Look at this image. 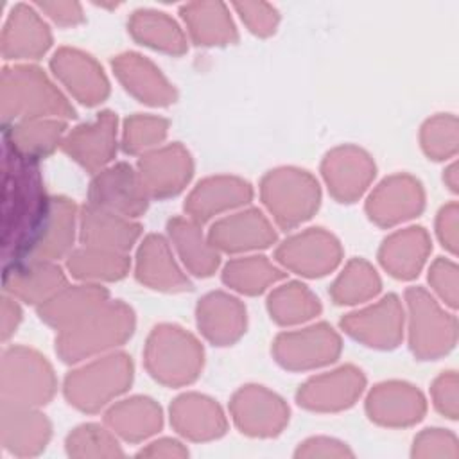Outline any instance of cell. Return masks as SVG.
<instances>
[{
    "instance_id": "cell-8",
    "label": "cell",
    "mask_w": 459,
    "mask_h": 459,
    "mask_svg": "<svg viewBox=\"0 0 459 459\" xmlns=\"http://www.w3.org/2000/svg\"><path fill=\"white\" fill-rule=\"evenodd\" d=\"M90 204L122 217H136L147 208V190L129 165L118 163L91 181Z\"/></svg>"
},
{
    "instance_id": "cell-23",
    "label": "cell",
    "mask_w": 459,
    "mask_h": 459,
    "mask_svg": "<svg viewBox=\"0 0 459 459\" xmlns=\"http://www.w3.org/2000/svg\"><path fill=\"white\" fill-rule=\"evenodd\" d=\"M323 169L333 195L342 201L360 195L375 172L369 158L353 147L337 149L328 154Z\"/></svg>"
},
{
    "instance_id": "cell-45",
    "label": "cell",
    "mask_w": 459,
    "mask_h": 459,
    "mask_svg": "<svg viewBox=\"0 0 459 459\" xmlns=\"http://www.w3.org/2000/svg\"><path fill=\"white\" fill-rule=\"evenodd\" d=\"M298 455H351V452L333 439L317 437L307 441L303 448L298 450Z\"/></svg>"
},
{
    "instance_id": "cell-42",
    "label": "cell",
    "mask_w": 459,
    "mask_h": 459,
    "mask_svg": "<svg viewBox=\"0 0 459 459\" xmlns=\"http://www.w3.org/2000/svg\"><path fill=\"white\" fill-rule=\"evenodd\" d=\"M70 455H122L117 441L99 425H82L70 434L68 441Z\"/></svg>"
},
{
    "instance_id": "cell-44",
    "label": "cell",
    "mask_w": 459,
    "mask_h": 459,
    "mask_svg": "<svg viewBox=\"0 0 459 459\" xmlns=\"http://www.w3.org/2000/svg\"><path fill=\"white\" fill-rule=\"evenodd\" d=\"M237 9L242 13V18L247 22L251 30L258 34H269L274 30L276 25V14L273 9H269L264 4H244L237 5Z\"/></svg>"
},
{
    "instance_id": "cell-10",
    "label": "cell",
    "mask_w": 459,
    "mask_h": 459,
    "mask_svg": "<svg viewBox=\"0 0 459 459\" xmlns=\"http://www.w3.org/2000/svg\"><path fill=\"white\" fill-rule=\"evenodd\" d=\"M339 337L326 325L307 328L299 333L280 335L274 353L285 368L301 369L333 360L339 353Z\"/></svg>"
},
{
    "instance_id": "cell-38",
    "label": "cell",
    "mask_w": 459,
    "mask_h": 459,
    "mask_svg": "<svg viewBox=\"0 0 459 459\" xmlns=\"http://www.w3.org/2000/svg\"><path fill=\"white\" fill-rule=\"evenodd\" d=\"M131 32L140 41L154 48H161L167 52L181 54L185 50V39L176 27L163 13H136L131 22Z\"/></svg>"
},
{
    "instance_id": "cell-15",
    "label": "cell",
    "mask_w": 459,
    "mask_h": 459,
    "mask_svg": "<svg viewBox=\"0 0 459 459\" xmlns=\"http://www.w3.org/2000/svg\"><path fill=\"white\" fill-rule=\"evenodd\" d=\"M339 246L323 231H307L292 237L278 249V258L287 267L307 276H319L339 262Z\"/></svg>"
},
{
    "instance_id": "cell-27",
    "label": "cell",
    "mask_w": 459,
    "mask_h": 459,
    "mask_svg": "<svg viewBox=\"0 0 459 459\" xmlns=\"http://www.w3.org/2000/svg\"><path fill=\"white\" fill-rule=\"evenodd\" d=\"M199 326L204 335L217 342L228 344L235 341L244 328L246 317L240 303L226 294H210L199 303Z\"/></svg>"
},
{
    "instance_id": "cell-37",
    "label": "cell",
    "mask_w": 459,
    "mask_h": 459,
    "mask_svg": "<svg viewBox=\"0 0 459 459\" xmlns=\"http://www.w3.org/2000/svg\"><path fill=\"white\" fill-rule=\"evenodd\" d=\"M127 267L129 262L124 255L91 246L68 256V269L77 278L118 280L127 273Z\"/></svg>"
},
{
    "instance_id": "cell-43",
    "label": "cell",
    "mask_w": 459,
    "mask_h": 459,
    "mask_svg": "<svg viewBox=\"0 0 459 459\" xmlns=\"http://www.w3.org/2000/svg\"><path fill=\"white\" fill-rule=\"evenodd\" d=\"M167 122L151 117H133L126 124L124 147L127 152H138L145 147L154 145L165 136Z\"/></svg>"
},
{
    "instance_id": "cell-32",
    "label": "cell",
    "mask_w": 459,
    "mask_h": 459,
    "mask_svg": "<svg viewBox=\"0 0 459 459\" xmlns=\"http://www.w3.org/2000/svg\"><path fill=\"white\" fill-rule=\"evenodd\" d=\"M421 411L423 403L420 394L400 384L378 385L368 400V412L371 420L384 425L411 423L420 420Z\"/></svg>"
},
{
    "instance_id": "cell-39",
    "label": "cell",
    "mask_w": 459,
    "mask_h": 459,
    "mask_svg": "<svg viewBox=\"0 0 459 459\" xmlns=\"http://www.w3.org/2000/svg\"><path fill=\"white\" fill-rule=\"evenodd\" d=\"M283 273L271 265L264 256H253L247 260H233L224 271V281L240 292L256 294L269 283L280 280Z\"/></svg>"
},
{
    "instance_id": "cell-28",
    "label": "cell",
    "mask_w": 459,
    "mask_h": 459,
    "mask_svg": "<svg viewBox=\"0 0 459 459\" xmlns=\"http://www.w3.org/2000/svg\"><path fill=\"white\" fill-rule=\"evenodd\" d=\"M421 206L418 185L405 178H391L371 195L368 203L369 217L378 224H393L400 219L411 217Z\"/></svg>"
},
{
    "instance_id": "cell-9",
    "label": "cell",
    "mask_w": 459,
    "mask_h": 459,
    "mask_svg": "<svg viewBox=\"0 0 459 459\" xmlns=\"http://www.w3.org/2000/svg\"><path fill=\"white\" fill-rule=\"evenodd\" d=\"M65 285L63 271L52 260H22L4 271V292L27 303H45Z\"/></svg>"
},
{
    "instance_id": "cell-46",
    "label": "cell",
    "mask_w": 459,
    "mask_h": 459,
    "mask_svg": "<svg viewBox=\"0 0 459 459\" xmlns=\"http://www.w3.org/2000/svg\"><path fill=\"white\" fill-rule=\"evenodd\" d=\"M20 319H22V312L14 298L4 292V298H2V339L4 341H7L9 335L14 333Z\"/></svg>"
},
{
    "instance_id": "cell-12",
    "label": "cell",
    "mask_w": 459,
    "mask_h": 459,
    "mask_svg": "<svg viewBox=\"0 0 459 459\" xmlns=\"http://www.w3.org/2000/svg\"><path fill=\"white\" fill-rule=\"evenodd\" d=\"M50 425L34 407L2 402V445L13 455H34L45 448Z\"/></svg>"
},
{
    "instance_id": "cell-5",
    "label": "cell",
    "mask_w": 459,
    "mask_h": 459,
    "mask_svg": "<svg viewBox=\"0 0 459 459\" xmlns=\"http://www.w3.org/2000/svg\"><path fill=\"white\" fill-rule=\"evenodd\" d=\"M203 351L195 339L179 328H156L147 346L151 373L167 384H185L197 377Z\"/></svg>"
},
{
    "instance_id": "cell-18",
    "label": "cell",
    "mask_w": 459,
    "mask_h": 459,
    "mask_svg": "<svg viewBox=\"0 0 459 459\" xmlns=\"http://www.w3.org/2000/svg\"><path fill=\"white\" fill-rule=\"evenodd\" d=\"M52 68L66 88L84 104H97L108 95V82L102 70L90 56L61 48L52 59Z\"/></svg>"
},
{
    "instance_id": "cell-4",
    "label": "cell",
    "mask_w": 459,
    "mask_h": 459,
    "mask_svg": "<svg viewBox=\"0 0 459 459\" xmlns=\"http://www.w3.org/2000/svg\"><path fill=\"white\" fill-rule=\"evenodd\" d=\"M54 375L47 360L23 346L2 351V402L36 407L54 394Z\"/></svg>"
},
{
    "instance_id": "cell-48",
    "label": "cell",
    "mask_w": 459,
    "mask_h": 459,
    "mask_svg": "<svg viewBox=\"0 0 459 459\" xmlns=\"http://www.w3.org/2000/svg\"><path fill=\"white\" fill-rule=\"evenodd\" d=\"M140 455H186V450L181 448V445L178 441H172V439H161V441H156L152 443L149 448L142 450Z\"/></svg>"
},
{
    "instance_id": "cell-21",
    "label": "cell",
    "mask_w": 459,
    "mask_h": 459,
    "mask_svg": "<svg viewBox=\"0 0 459 459\" xmlns=\"http://www.w3.org/2000/svg\"><path fill=\"white\" fill-rule=\"evenodd\" d=\"M106 298L108 290L97 285L61 289L39 305L38 314L45 323L65 330L99 310L106 303Z\"/></svg>"
},
{
    "instance_id": "cell-25",
    "label": "cell",
    "mask_w": 459,
    "mask_h": 459,
    "mask_svg": "<svg viewBox=\"0 0 459 459\" xmlns=\"http://www.w3.org/2000/svg\"><path fill=\"white\" fill-rule=\"evenodd\" d=\"M210 238L213 246L226 251H240L251 247H267L274 240V231L256 210L237 213L213 226Z\"/></svg>"
},
{
    "instance_id": "cell-2",
    "label": "cell",
    "mask_w": 459,
    "mask_h": 459,
    "mask_svg": "<svg viewBox=\"0 0 459 459\" xmlns=\"http://www.w3.org/2000/svg\"><path fill=\"white\" fill-rule=\"evenodd\" d=\"M0 100L5 124L43 117H74L65 97L39 68L30 65L4 68Z\"/></svg>"
},
{
    "instance_id": "cell-3",
    "label": "cell",
    "mask_w": 459,
    "mask_h": 459,
    "mask_svg": "<svg viewBox=\"0 0 459 459\" xmlns=\"http://www.w3.org/2000/svg\"><path fill=\"white\" fill-rule=\"evenodd\" d=\"M133 312L122 303L102 305L79 323L61 330L56 350L63 360H79L84 355L117 346L133 332Z\"/></svg>"
},
{
    "instance_id": "cell-41",
    "label": "cell",
    "mask_w": 459,
    "mask_h": 459,
    "mask_svg": "<svg viewBox=\"0 0 459 459\" xmlns=\"http://www.w3.org/2000/svg\"><path fill=\"white\" fill-rule=\"evenodd\" d=\"M378 287L380 281L375 271L368 264L353 260L341 274V278L335 281L332 294L337 299V303H355L369 296H375L378 292Z\"/></svg>"
},
{
    "instance_id": "cell-33",
    "label": "cell",
    "mask_w": 459,
    "mask_h": 459,
    "mask_svg": "<svg viewBox=\"0 0 459 459\" xmlns=\"http://www.w3.org/2000/svg\"><path fill=\"white\" fill-rule=\"evenodd\" d=\"M108 423L126 439L136 441L151 436L161 425L160 409L147 398H133L108 412Z\"/></svg>"
},
{
    "instance_id": "cell-19",
    "label": "cell",
    "mask_w": 459,
    "mask_h": 459,
    "mask_svg": "<svg viewBox=\"0 0 459 459\" xmlns=\"http://www.w3.org/2000/svg\"><path fill=\"white\" fill-rule=\"evenodd\" d=\"M400 307L394 296L384 298L378 305L350 314L342 319V328L355 339L368 342L369 346L389 348L400 339Z\"/></svg>"
},
{
    "instance_id": "cell-31",
    "label": "cell",
    "mask_w": 459,
    "mask_h": 459,
    "mask_svg": "<svg viewBox=\"0 0 459 459\" xmlns=\"http://www.w3.org/2000/svg\"><path fill=\"white\" fill-rule=\"evenodd\" d=\"M136 276L140 281L152 285L154 289L185 290L190 287L188 280L172 262L167 242L156 235H151L138 253Z\"/></svg>"
},
{
    "instance_id": "cell-24",
    "label": "cell",
    "mask_w": 459,
    "mask_h": 459,
    "mask_svg": "<svg viewBox=\"0 0 459 459\" xmlns=\"http://www.w3.org/2000/svg\"><path fill=\"white\" fill-rule=\"evenodd\" d=\"M65 133V124L59 120L29 118L18 120L4 129V147L13 152L38 161L52 152Z\"/></svg>"
},
{
    "instance_id": "cell-35",
    "label": "cell",
    "mask_w": 459,
    "mask_h": 459,
    "mask_svg": "<svg viewBox=\"0 0 459 459\" xmlns=\"http://www.w3.org/2000/svg\"><path fill=\"white\" fill-rule=\"evenodd\" d=\"M170 235L181 253L183 262L197 276H208L219 264V255L203 240L199 228L188 221L174 219L169 224Z\"/></svg>"
},
{
    "instance_id": "cell-17",
    "label": "cell",
    "mask_w": 459,
    "mask_h": 459,
    "mask_svg": "<svg viewBox=\"0 0 459 459\" xmlns=\"http://www.w3.org/2000/svg\"><path fill=\"white\" fill-rule=\"evenodd\" d=\"M233 412L242 432L271 436L283 427L289 411L274 394L258 387H249L235 396Z\"/></svg>"
},
{
    "instance_id": "cell-20",
    "label": "cell",
    "mask_w": 459,
    "mask_h": 459,
    "mask_svg": "<svg viewBox=\"0 0 459 459\" xmlns=\"http://www.w3.org/2000/svg\"><path fill=\"white\" fill-rule=\"evenodd\" d=\"M140 235V226L127 217L88 204L81 215V238L100 249L122 253L133 246Z\"/></svg>"
},
{
    "instance_id": "cell-14",
    "label": "cell",
    "mask_w": 459,
    "mask_h": 459,
    "mask_svg": "<svg viewBox=\"0 0 459 459\" xmlns=\"http://www.w3.org/2000/svg\"><path fill=\"white\" fill-rule=\"evenodd\" d=\"M50 47V32L38 13L29 5L13 7L2 30L5 59H36Z\"/></svg>"
},
{
    "instance_id": "cell-40",
    "label": "cell",
    "mask_w": 459,
    "mask_h": 459,
    "mask_svg": "<svg viewBox=\"0 0 459 459\" xmlns=\"http://www.w3.org/2000/svg\"><path fill=\"white\" fill-rule=\"evenodd\" d=\"M269 308L278 323H298L319 312L317 299L299 283L285 285L269 298Z\"/></svg>"
},
{
    "instance_id": "cell-30",
    "label": "cell",
    "mask_w": 459,
    "mask_h": 459,
    "mask_svg": "<svg viewBox=\"0 0 459 459\" xmlns=\"http://www.w3.org/2000/svg\"><path fill=\"white\" fill-rule=\"evenodd\" d=\"M251 199V188L247 183L233 178H213L199 183L186 203V210L194 219L204 221L213 213L238 206Z\"/></svg>"
},
{
    "instance_id": "cell-11",
    "label": "cell",
    "mask_w": 459,
    "mask_h": 459,
    "mask_svg": "<svg viewBox=\"0 0 459 459\" xmlns=\"http://www.w3.org/2000/svg\"><path fill=\"white\" fill-rule=\"evenodd\" d=\"M192 161L188 152L179 145H170L161 151L149 152L140 160V179L147 190L156 197L178 194L190 179Z\"/></svg>"
},
{
    "instance_id": "cell-29",
    "label": "cell",
    "mask_w": 459,
    "mask_h": 459,
    "mask_svg": "<svg viewBox=\"0 0 459 459\" xmlns=\"http://www.w3.org/2000/svg\"><path fill=\"white\" fill-rule=\"evenodd\" d=\"M170 412L176 429L192 439L217 437L226 429L219 407L203 396H181L176 400Z\"/></svg>"
},
{
    "instance_id": "cell-22",
    "label": "cell",
    "mask_w": 459,
    "mask_h": 459,
    "mask_svg": "<svg viewBox=\"0 0 459 459\" xmlns=\"http://www.w3.org/2000/svg\"><path fill=\"white\" fill-rule=\"evenodd\" d=\"M364 378L360 371L353 368H342L332 375L312 378L308 384L299 389L298 400L308 409H341L357 398L362 391Z\"/></svg>"
},
{
    "instance_id": "cell-34",
    "label": "cell",
    "mask_w": 459,
    "mask_h": 459,
    "mask_svg": "<svg viewBox=\"0 0 459 459\" xmlns=\"http://www.w3.org/2000/svg\"><path fill=\"white\" fill-rule=\"evenodd\" d=\"M425 253V237L421 231H405L396 233L384 242L380 251V260L391 274L398 278H411L418 274V269L423 262Z\"/></svg>"
},
{
    "instance_id": "cell-13",
    "label": "cell",
    "mask_w": 459,
    "mask_h": 459,
    "mask_svg": "<svg viewBox=\"0 0 459 459\" xmlns=\"http://www.w3.org/2000/svg\"><path fill=\"white\" fill-rule=\"evenodd\" d=\"M74 204L68 199L50 197L23 260H54L65 255L74 240Z\"/></svg>"
},
{
    "instance_id": "cell-1",
    "label": "cell",
    "mask_w": 459,
    "mask_h": 459,
    "mask_svg": "<svg viewBox=\"0 0 459 459\" xmlns=\"http://www.w3.org/2000/svg\"><path fill=\"white\" fill-rule=\"evenodd\" d=\"M48 201L36 161L4 147L2 253L5 267L25 258Z\"/></svg>"
},
{
    "instance_id": "cell-47",
    "label": "cell",
    "mask_w": 459,
    "mask_h": 459,
    "mask_svg": "<svg viewBox=\"0 0 459 459\" xmlns=\"http://www.w3.org/2000/svg\"><path fill=\"white\" fill-rule=\"evenodd\" d=\"M39 7L47 11L50 18H54L57 23H63V25L77 23L82 18L79 5L75 4H39Z\"/></svg>"
},
{
    "instance_id": "cell-36",
    "label": "cell",
    "mask_w": 459,
    "mask_h": 459,
    "mask_svg": "<svg viewBox=\"0 0 459 459\" xmlns=\"http://www.w3.org/2000/svg\"><path fill=\"white\" fill-rule=\"evenodd\" d=\"M185 20L190 25L194 39L201 45L226 43L235 39L231 20L221 4H197L185 7Z\"/></svg>"
},
{
    "instance_id": "cell-6",
    "label": "cell",
    "mask_w": 459,
    "mask_h": 459,
    "mask_svg": "<svg viewBox=\"0 0 459 459\" xmlns=\"http://www.w3.org/2000/svg\"><path fill=\"white\" fill-rule=\"evenodd\" d=\"M131 362L126 355H111L93 362L66 378L70 403L82 411H97L108 400L122 393L131 382Z\"/></svg>"
},
{
    "instance_id": "cell-26",
    "label": "cell",
    "mask_w": 459,
    "mask_h": 459,
    "mask_svg": "<svg viewBox=\"0 0 459 459\" xmlns=\"http://www.w3.org/2000/svg\"><path fill=\"white\" fill-rule=\"evenodd\" d=\"M113 68L126 88L142 102L163 106L174 102V90L149 61L136 54H126L113 61Z\"/></svg>"
},
{
    "instance_id": "cell-7",
    "label": "cell",
    "mask_w": 459,
    "mask_h": 459,
    "mask_svg": "<svg viewBox=\"0 0 459 459\" xmlns=\"http://www.w3.org/2000/svg\"><path fill=\"white\" fill-rule=\"evenodd\" d=\"M264 199L281 226L310 217L319 203L317 183L299 170H274L264 181Z\"/></svg>"
},
{
    "instance_id": "cell-16",
    "label": "cell",
    "mask_w": 459,
    "mask_h": 459,
    "mask_svg": "<svg viewBox=\"0 0 459 459\" xmlns=\"http://www.w3.org/2000/svg\"><path fill=\"white\" fill-rule=\"evenodd\" d=\"M115 127L117 118L104 111L95 122L75 127L63 140V149L88 170H95L109 161L115 152Z\"/></svg>"
}]
</instances>
